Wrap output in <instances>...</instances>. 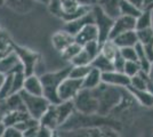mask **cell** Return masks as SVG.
<instances>
[{
	"instance_id": "7bdbcfd3",
	"label": "cell",
	"mask_w": 153,
	"mask_h": 137,
	"mask_svg": "<svg viewBox=\"0 0 153 137\" xmlns=\"http://www.w3.org/2000/svg\"><path fill=\"white\" fill-rule=\"evenodd\" d=\"M128 1H130L134 6H136L137 8H140V10H143L144 7H145V0H128Z\"/></svg>"
},
{
	"instance_id": "277c9868",
	"label": "cell",
	"mask_w": 153,
	"mask_h": 137,
	"mask_svg": "<svg viewBox=\"0 0 153 137\" xmlns=\"http://www.w3.org/2000/svg\"><path fill=\"white\" fill-rule=\"evenodd\" d=\"M70 69L71 66H66L57 71L47 72V73H42L41 76H39L42 87H44V96L49 101L51 104L61 103L59 97H58V87L64 79L69 77Z\"/></svg>"
},
{
	"instance_id": "7c38bea8",
	"label": "cell",
	"mask_w": 153,
	"mask_h": 137,
	"mask_svg": "<svg viewBox=\"0 0 153 137\" xmlns=\"http://www.w3.org/2000/svg\"><path fill=\"white\" fill-rule=\"evenodd\" d=\"M24 71L23 66L19 62L17 55L15 52L8 54L7 56L0 59V72L4 76H8V74H14L15 72Z\"/></svg>"
},
{
	"instance_id": "5bb4252c",
	"label": "cell",
	"mask_w": 153,
	"mask_h": 137,
	"mask_svg": "<svg viewBox=\"0 0 153 137\" xmlns=\"http://www.w3.org/2000/svg\"><path fill=\"white\" fill-rule=\"evenodd\" d=\"M95 40H98V30L94 23L86 25L74 36V41L82 47Z\"/></svg>"
},
{
	"instance_id": "7402d4cb",
	"label": "cell",
	"mask_w": 153,
	"mask_h": 137,
	"mask_svg": "<svg viewBox=\"0 0 153 137\" xmlns=\"http://www.w3.org/2000/svg\"><path fill=\"white\" fill-rule=\"evenodd\" d=\"M29 118H30V114L27 113V111H10L7 112L4 116L2 122L6 127H15L16 124H21L22 121Z\"/></svg>"
},
{
	"instance_id": "e0dca14e",
	"label": "cell",
	"mask_w": 153,
	"mask_h": 137,
	"mask_svg": "<svg viewBox=\"0 0 153 137\" xmlns=\"http://www.w3.org/2000/svg\"><path fill=\"white\" fill-rule=\"evenodd\" d=\"M23 90L31 94V95L42 96L44 95V87H42V84H41L40 77L37 76V74H31V76L25 77Z\"/></svg>"
},
{
	"instance_id": "74e56055",
	"label": "cell",
	"mask_w": 153,
	"mask_h": 137,
	"mask_svg": "<svg viewBox=\"0 0 153 137\" xmlns=\"http://www.w3.org/2000/svg\"><path fill=\"white\" fill-rule=\"evenodd\" d=\"M119 53L121 55L125 61H137V54L135 47H125L120 48Z\"/></svg>"
},
{
	"instance_id": "f907efd6",
	"label": "cell",
	"mask_w": 153,
	"mask_h": 137,
	"mask_svg": "<svg viewBox=\"0 0 153 137\" xmlns=\"http://www.w3.org/2000/svg\"><path fill=\"white\" fill-rule=\"evenodd\" d=\"M150 12H151V19H152V26H151V27H152V30H153V9L150 10Z\"/></svg>"
},
{
	"instance_id": "9a60e30c",
	"label": "cell",
	"mask_w": 153,
	"mask_h": 137,
	"mask_svg": "<svg viewBox=\"0 0 153 137\" xmlns=\"http://www.w3.org/2000/svg\"><path fill=\"white\" fill-rule=\"evenodd\" d=\"M73 42H76L74 41V37L72 34H70L69 32H66L65 30L57 31L56 33H54L53 37H51V45L59 53L65 50Z\"/></svg>"
},
{
	"instance_id": "d4e9b609",
	"label": "cell",
	"mask_w": 153,
	"mask_h": 137,
	"mask_svg": "<svg viewBox=\"0 0 153 137\" xmlns=\"http://www.w3.org/2000/svg\"><path fill=\"white\" fill-rule=\"evenodd\" d=\"M90 65L93 66V67H95V69H97L98 71H101L102 73L113 71V70H114L113 61L108 59L106 56H104L102 53H100L95 59H93V62H91Z\"/></svg>"
},
{
	"instance_id": "f546056e",
	"label": "cell",
	"mask_w": 153,
	"mask_h": 137,
	"mask_svg": "<svg viewBox=\"0 0 153 137\" xmlns=\"http://www.w3.org/2000/svg\"><path fill=\"white\" fill-rule=\"evenodd\" d=\"M91 70V65H82V66H73L71 65L69 77L76 80H83L86 76L89 73Z\"/></svg>"
},
{
	"instance_id": "30bf717a",
	"label": "cell",
	"mask_w": 153,
	"mask_h": 137,
	"mask_svg": "<svg viewBox=\"0 0 153 137\" xmlns=\"http://www.w3.org/2000/svg\"><path fill=\"white\" fill-rule=\"evenodd\" d=\"M134 30H136V19L130 17V16H126V15H120L114 20L108 39L112 40L121 33L134 31Z\"/></svg>"
},
{
	"instance_id": "bcb514c9",
	"label": "cell",
	"mask_w": 153,
	"mask_h": 137,
	"mask_svg": "<svg viewBox=\"0 0 153 137\" xmlns=\"http://www.w3.org/2000/svg\"><path fill=\"white\" fill-rule=\"evenodd\" d=\"M6 126L4 124V122H0V137H2V135H4V133H5V130H6Z\"/></svg>"
},
{
	"instance_id": "db71d44e",
	"label": "cell",
	"mask_w": 153,
	"mask_h": 137,
	"mask_svg": "<svg viewBox=\"0 0 153 137\" xmlns=\"http://www.w3.org/2000/svg\"><path fill=\"white\" fill-rule=\"evenodd\" d=\"M0 31H1V26H0Z\"/></svg>"
},
{
	"instance_id": "4316f807",
	"label": "cell",
	"mask_w": 153,
	"mask_h": 137,
	"mask_svg": "<svg viewBox=\"0 0 153 137\" xmlns=\"http://www.w3.org/2000/svg\"><path fill=\"white\" fill-rule=\"evenodd\" d=\"M149 73L144 71H140L137 76L130 78V86L134 89H140V90H146L147 84H149Z\"/></svg>"
},
{
	"instance_id": "484cf974",
	"label": "cell",
	"mask_w": 153,
	"mask_h": 137,
	"mask_svg": "<svg viewBox=\"0 0 153 137\" xmlns=\"http://www.w3.org/2000/svg\"><path fill=\"white\" fill-rule=\"evenodd\" d=\"M14 44L15 42L9 37V34L6 31L1 30L0 31V59L14 52Z\"/></svg>"
},
{
	"instance_id": "4dcf8cb0",
	"label": "cell",
	"mask_w": 153,
	"mask_h": 137,
	"mask_svg": "<svg viewBox=\"0 0 153 137\" xmlns=\"http://www.w3.org/2000/svg\"><path fill=\"white\" fill-rule=\"evenodd\" d=\"M101 53H102L104 56H106L108 59L113 61V59L117 56V54L119 53V48L115 46V44L112 41V40L108 39V41H105V42H103L102 44Z\"/></svg>"
},
{
	"instance_id": "83f0119b",
	"label": "cell",
	"mask_w": 153,
	"mask_h": 137,
	"mask_svg": "<svg viewBox=\"0 0 153 137\" xmlns=\"http://www.w3.org/2000/svg\"><path fill=\"white\" fill-rule=\"evenodd\" d=\"M143 10H140V8L134 6L130 1L128 0H120V15H126V16H130V17H135L137 19L142 14Z\"/></svg>"
},
{
	"instance_id": "ba28073f",
	"label": "cell",
	"mask_w": 153,
	"mask_h": 137,
	"mask_svg": "<svg viewBox=\"0 0 153 137\" xmlns=\"http://www.w3.org/2000/svg\"><path fill=\"white\" fill-rule=\"evenodd\" d=\"M91 12L94 15V24L98 30V41L103 44L108 41L110 38V32L113 26L114 20L104 13L98 5H94L91 7Z\"/></svg>"
},
{
	"instance_id": "8fae6325",
	"label": "cell",
	"mask_w": 153,
	"mask_h": 137,
	"mask_svg": "<svg viewBox=\"0 0 153 137\" xmlns=\"http://www.w3.org/2000/svg\"><path fill=\"white\" fill-rule=\"evenodd\" d=\"M102 82L108 86H113L118 88H128L130 86V78L123 72L110 71L102 73Z\"/></svg>"
},
{
	"instance_id": "603a6c76",
	"label": "cell",
	"mask_w": 153,
	"mask_h": 137,
	"mask_svg": "<svg viewBox=\"0 0 153 137\" xmlns=\"http://www.w3.org/2000/svg\"><path fill=\"white\" fill-rule=\"evenodd\" d=\"M102 84V72L91 66V70L82 80V88L86 89H95L96 87Z\"/></svg>"
},
{
	"instance_id": "8d00e7d4",
	"label": "cell",
	"mask_w": 153,
	"mask_h": 137,
	"mask_svg": "<svg viewBox=\"0 0 153 137\" xmlns=\"http://www.w3.org/2000/svg\"><path fill=\"white\" fill-rule=\"evenodd\" d=\"M83 49L87 52V54L90 56V59H94L101 53V48H102V44L98 41V40H95V41H91L89 44L85 45L82 47Z\"/></svg>"
},
{
	"instance_id": "60d3db41",
	"label": "cell",
	"mask_w": 153,
	"mask_h": 137,
	"mask_svg": "<svg viewBox=\"0 0 153 137\" xmlns=\"http://www.w3.org/2000/svg\"><path fill=\"white\" fill-rule=\"evenodd\" d=\"M54 131L55 130H53V129L48 128V127H45V126H41V124H39L38 135H37V137H53Z\"/></svg>"
},
{
	"instance_id": "9c48e42d",
	"label": "cell",
	"mask_w": 153,
	"mask_h": 137,
	"mask_svg": "<svg viewBox=\"0 0 153 137\" xmlns=\"http://www.w3.org/2000/svg\"><path fill=\"white\" fill-rule=\"evenodd\" d=\"M82 89V80H76L73 78H65L58 87V97L61 102L73 101L78 93Z\"/></svg>"
},
{
	"instance_id": "d6a6232c",
	"label": "cell",
	"mask_w": 153,
	"mask_h": 137,
	"mask_svg": "<svg viewBox=\"0 0 153 137\" xmlns=\"http://www.w3.org/2000/svg\"><path fill=\"white\" fill-rule=\"evenodd\" d=\"M81 49H82V46H80L79 44H76V42H73L65 50H63V52L61 53V55H62V57L65 61H69L71 63V61L74 59L79 53L81 52Z\"/></svg>"
},
{
	"instance_id": "1f68e13d",
	"label": "cell",
	"mask_w": 153,
	"mask_h": 137,
	"mask_svg": "<svg viewBox=\"0 0 153 137\" xmlns=\"http://www.w3.org/2000/svg\"><path fill=\"white\" fill-rule=\"evenodd\" d=\"M13 95V74H8L0 87V101Z\"/></svg>"
},
{
	"instance_id": "f35d334b",
	"label": "cell",
	"mask_w": 153,
	"mask_h": 137,
	"mask_svg": "<svg viewBox=\"0 0 153 137\" xmlns=\"http://www.w3.org/2000/svg\"><path fill=\"white\" fill-rule=\"evenodd\" d=\"M38 124H39L38 120H36V119H33V118L30 117L29 119H26V120H24V121H22L21 124H16L15 128L19 129L21 133H24V131H26L27 129L33 128V127H36V126H38Z\"/></svg>"
},
{
	"instance_id": "c3c4849f",
	"label": "cell",
	"mask_w": 153,
	"mask_h": 137,
	"mask_svg": "<svg viewBox=\"0 0 153 137\" xmlns=\"http://www.w3.org/2000/svg\"><path fill=\"white\" fill-rule=\"evenodd\" d=\"M5 78H6V76H4V74L0 72V87H1V85H2V82H4Z\"/></svg>"
},
{
	"instance_id": "b9f144b4",
	"label": "cell",
	"mask_w": 153,
	"mask_h": 137,
	"mask_svg": "<svg viewBox=\"0 0 153 137\" xmlns=\"http://www.w3.org/2000/svg\"><path fill=\"white\" fill-rule=\"evenodd\" d=\"M2 137H23V133H21L15 127H7Z\"/></svg>"
},
{
	"instance_id": "7dc6e473",
	"label": "cell",
	"mask_w": 153,
	"mask_h": 137,
	"mask_svg": "<svg viewBox=\"0 0 153 137\" xmlns=\"http://www.w3.org/2000/svg\"><path fill=\"white\" fill-rule=\"evenodd\" d=\"M34 2H39V4H41V5H49L51 4V0H33Z\"/></svg>"
},
{
	"instance_id": "7a4b0ae2",
	"label": "cell",
	"mask_w": 153,
	"mask_h": 137,
	"mask_svg": "<svg viewBox=\"0 0 153 137\" xmlns=\"http://www.w3.org/2000/svg\"><path fill=\"white\" fill-rule=\"evenodd\" d=\"M93 90L98 102L97 114L103 117H108L121 104L125 97L126 88H118V87L108 86L102 82Z\"/></svg>"
},
{
	"instance_id": "8992f818",
	"label": "cell",
	"mask_w": 153,
	"mask_h": 137,
	"mask_svg": "<svg viewBox=\"0 0 153 137\" xmlns=\"http://www.w3.org/2000/svg\"><path fill=\"white\" fill-rule=\"evenodd\" d=\"M73 104L76 112L82 114H97L98 102L93 89L82 88L73 98Z\"/></svg>"
},
{
	"instance_id": "ee69618b",
	"label": "cell",
	"mask_w": 153,
	"mask_h": 137,
	"mask_svg": "<svg viewBox=\"0 0 153 137\" xmlns=\"http://www.w3.org/2000/svg\"><path fill=\"white\" fill-rule=\"evenodd\" d=\"M78 4H80L81 6H93L91 0H76Z\"/></svg>"
},
{
	"instance_id": "816d5d0a",
	"label": "cell",
	"mask_w": 153,
	"mask_h": 137,
	"mask_svg": "<svg viewBox=\"0 0 153 137\" xmlns=\"http://www.w3.org/2000/svg\"><path fill=\"white\" fill-rule=\"evenodd\" d=\"M2 119H4V116L0 113V122H2Z\"/></svg>"
},
{
	"instance_id": "cb8c5ba5",
	"label": "cell",
	"mask_w": 153,
	"mask_h": 137,
	"mask_svg": "<svg viewBox=\"0 0 153 137\" xmlns=\"http://www.w3.org/2000/svg\"><path fill=\"white\" fill-rule=\"evenodd\" d=\"M33 0H6V5L17 14H27L33 8Z\"/></svg>"
},
{
	"instance_id": "3957f363",
	"label": "cell",
	"mask_w": 153,
	"mask_h": 137,
	"mask_svg": "<svg viewBox=\"0 0 153 137\" xmlns=\"http://www.w3.org/2000/svg\"><path fill=\"white\" fill-rule=\"evenodd\" d=\"M91 7L93 6H81L76 0L51 1V4L48 5L49 12L64 22L76 20L78 17L86 15L91 10Z\"/></svg>"
},
{
	"instance_id": "d6986e66",
	"label": "cell",
	"mask_w": 153,
	"mask_h": 137,
	"mask_svg": "<svg viewBox=\"0 0 153 137\" xmlns=\"http://www.w3.org/2000/svg\"><path fill=\"white\" fill-rule=\"evenodd\" d=\"M112 41L115 44V46L120 49L125 47H135L138 44V38H137V32L136 30L134 31H128V32L121 33L118 37H115Z\"/></svg>"
},
{
	"instance_id": "ab89813d",
	"label": "cell",
	"mask_w": 153,
	"mask_h": 137,
	"mask_svg": "<svg viewBox=\"0 0 153 137\" xmlns=\"http://www.w3.org/2000/svg\"><path fill=\"white\" fill-rule=\"evenodd\" d=\"M125 64H126V61L123 59L120 53L117 54L114 59H113V66H114V71L118 72H123V69H125Z\"/></svg>"
},
{
	"instance_id": "4fadbf2b",
	"label": "cell",
	"mask_w": 153,
	"mask_h": 137,
	"mask_svg": "<svg viewBox=\"0 0 153 137\" xmlns=\"http://www.w3.org/2000/svg\"><path fill=\"white\" fill-rule=\"evenodd\" d=\"M91 23H94V15H93V12L90 10L89 13H87L86 15L81 16V17H78L76 20L65 22L63 30H65L66 32H69L74 37L81 29H83L88 24H91Z\"/></svg>"
},
{
	"instance_id": "e575fe53",
	"label": "cell",
	"mask_w": 153,
	"mask_h": 137,
	"mask_svg": "<svg viewBox=\"0 0 153 137\" xmlns=\"http://www.w3.org/2000/svg\"><path fill=\"white\" fill-rule=\"evenodd\" d=\"M93 62V59H90V56L87 54L85 49H81V52L76 55L74 59L71 61V65L73 66H82V65H90Z\"/></svg>"
},
{
	"instance_id": "d590c367",
	"label": "cell",
	"mask_w": 153,
	"mask_h": 137,
	"mask_svg": "<svg viewBox=\"0 0 153 137\" xmlns=\"http://www.w3.org/2000/svg\"><path fill=\"white\" fill-rule=\"evenodd\" d=\"M140 71H142V69H140L138 61H126L123 73L128 76L129 78H133L135 76H137Z\"/></svg>"
},
{
	"instance_id": "f1b7e54d",
	"label": "cell",
	"mask_w": 153,
	"mask_h": 137,
	"mask_svg": "<svg viewBox=\"0 0 153 137\" xmlns=\"http://www.w3.org/2000/svg\"><path fill=\"white\" fill-rule=\"evenodd\" d=\"M152 26V19H151V12L143 9L140 16L136 19V30H143L149 29Z\"/></svg>"
},
{
	"instance_id": "f6af8a7d",
	"label": "cell",
	"mask_w": 153,
	"mask_h": 137,
	"mask_svg": "<svg viewBox=\"0 0 153 137\" xmlns=\"http://www.w3.org/2000/svg\"><path fill=\"white\" fill-rule=\"evenodd\" d=\"M149 79H150V82L153 85V63L151 64L150 71H149Z\"/></svg>"
},
{
	"instance_id": "5b68a950",
	"label": "cell",
	"mask_w": 153,
	"mask_h": 137,
	"mask_svg": "<svg viewBox=\"0 0 153 137\" xmlns=\"http://www.w3.org/2000/svg\"><path fill=\"white\" fill-rule=\"evenodd\" d=\"M19 94L23 98L25 109L27 113L30 114V117L38 120V121L40 120V118L44 116V113L48 110V107L51 105L49 103V101L44 95L42 96L31 95V94H29L24 90H21Z\"/></svg>"
},
{
	"instance_id": "f5cc1de1",
	"label": "cell",
	"mask_w": 153,
	"mask_h": 137,
	"mask_svg": "<svg viewBox=\"0 0 153 137\" xmlns=\"http://www.w3.org/2000/svg\"><path fill=\"white\" fill-rule=\"evenodd\" d=\"M51 1H59V0H51Z\"/></svg>"
},
{
	"instance_id": "ffe728a7",
	"label": "cell",
	"mask_w": 153,
	"mask_h": 137,
	"mask_svg": "<svg viewBox=\"0 0 153 137\" xmlns=\"http://www.w3.org/2000/svg\"><path fill=\"white\" fill-rule=\"evenodd\" d=\"M96 5H98L103 12L113 20L120 16V0H97Z\"/></svg>"
},
{
	"instance_id": "681fc988",
	"label": "cell",
	"mask_w": 153,
	"mask_h": 137,
	"mask_svg": "<svg viewBox=\"0 0 153 137\" xmlns=\"http://www.w3.org/2000/svg\"><path fill=\"white\" fill-rule=\"evenodd\" d=\"M6 5V0H0V7L5 6Z\"/></svg>"
},
{
	"instance_id": "6da1fadb",
	"label": "cell",
	"mask_w": 153,
	"mask_h": 137,
	"mask_svg": "<svg viewBox=\"0 0 153 137\" xmlns=\"http://www.w3.org/2000/svg\"><path fill=\"white\" fill-rule=\"evenodd\" d=\"M94 128H113L119 129L120 122L110 117H103L100 114H82L74 112L72 117L59 128L64 130H76V129H94Z\"/></svg>"
},
{
	"instance_id": "2e32d148",
	"label": "cell",
	"mask_w": 153,
	"mask_h": 137,
	"mask_svg": "<svg viewBox=\"0 0 153 137\" xmlns=\"http://www.w3.org/2000/svg\"><path fill=\"white\" fill-rule=\"evenodd\" d=\"M55 107H56L58 124H59V128H61L76 112L74 104H73V101H66V102H61L58 104H55Z\"/></svg>"
},
{
	"instance_id": "836d02e7",
	"label": "cell",
	"mask_w": 153,
	"mask_h": 137,
	"mask_svg": "<svg viewBox=\"0 0 153 137\" xmlns=\"http://www.w3.org/2000/svg\"><path fill=\"white\" fill-rule=\"evenodd\" d=\"M137 38L140 45L145 46L149 44H153V30L152 27L143 29V30H136Z\"/></svg>"
},
{
	"instance_id": "44dd1931",
	"label": "cell",
	"mask_w": 153,
	"mask_h": 137,
	"mask_svg": "<svg viewBox=\"0 0 153 137\" xmlns=\"http://www.w3.org/2000/svg\"><path fill=\"white\" fill-rule=\"evenodd\" d=\"M127 89L133 98L137 101V103H140L142 106L153 107V95L149 90H140V89H134L131 87H128Z\"/></svg>"
},
{
	"instance_id": "52a82bcc",
	"label": "cell",
	"mask_w": 153,
	"mask_h": 137,
	"mask_svg": "<svg viewBox=\"0 0 153 137\" xmlns=\"http://www.w3.org/2000/svg\"><path fill=\"white\" fill-rule=\"evenodd\" d=\"M14 52L17 55L26 77L31 74H36L37 65L41 59L40 54L36 50H32L27 47L19 46L17 44H14Z\"/></svg>"
},
{
	"instance_id": "ac0fdd59",
	"label": "cell",
	"mask_w": 153,
	"mask_h": 137,
	"mask_svg": "<svg viewBox=\"0 0 153 137\" xmlns=\"http://www.w3.org/2000/svg\"><path fill=\"white\" fill-rule=\"evenodd\" d=\"M39 124L41 126L48 127L53 130H58L59 129V124H58L57 113H56V107L55 104H51L48 110L44 113V116L40 118Z\"/></svg>"
}]
</instances>
